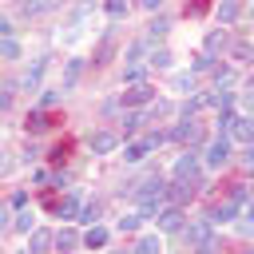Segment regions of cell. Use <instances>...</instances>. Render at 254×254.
<instances>
[{"mask_svg": "<svg viewBox=\"0 0 254 254\" xmlns=\"http://www.w3.org/2000/svg\"><path fill=\"white\" fill-rule=\"evenodd\" d=\"M171 139H179V143H190V147H194V143L202 139V131H198V123H194V119H183L179 127H171Z\"/></svg>", "mask_w": 254, "mask_h": 254, "instance_id": "52a82bcc", "label": "cell"}, {"mask_svg": "<svg viewBox=\"0 0 254 254\" xmlns=\"http://www.w3.org/2000/svg\"><path fill=\"white\" fill-rule=\"evenodd\" d=\"M111 56H115V36H111V32H103V40H99V48H95V67H103Z\"/></svg>", "mask_w": 254, "mask_h": 254, "instance_id": "7c38bea8", "label": "cell"}, {"mask_svg": "<svg viewBox=\"0 0 254 254\" xmlns=\"http://www.w3.org/2000/svg\"><path fill=\"white\" fill-rule=\"evenodd\" d=\"M143 75H147V64H131L127 67V83H139Z\"/></svg>", "mask_w": 254, "mask_h": 254, "instance_id": "f546056e", "label": "cell"}, {"mask_svg": "<svg viewBox=\"0 0 254 254\" xmlns=\"http://www.w3.org/2000/svg\"><path fill=\"white\" fill-rule=\"evenodd\" d=\"M250 56H254L250 44H234V60H250Z\"/></svg>", "mask_w": 254, "mask_h": 254, "instance_id": "d590c367", "label": "cell"}, {"mask_svg": "<svg viewBox=\"0 0 254 254\" xmlns=\"http://www.w3.org/2000/svg\"><path fill=\"white\" fill-rule=\"evenodd\" d=\"M4 171H8V159H4V155H0V175H4Z\"/></svg>", "mask_w": 254, "mask_h": 254, "instance_id": "7bdbcfd3", "label": "cell"}, {"mask_svg": "<svg viewBox=\"0 0 254 254\" xmlns=\"http://www.w3.org/2000/svg\"><path fill=\"white\" fill-rule=\"evenodd\" d=\"M48 4H56V0H48Z\"/></svg>", "mask_w": 254, "mask_h": 254, "instance_id": "bcb514c9", "label": "cell"}, {"mask_svg": "<svg viewBox=\"0 0 254 254\" xmlns=\"http://www.w3.org/2000/svg\"><path fill=\"white\" fill-rule=\"evenodd\" d=\"M48 8V0H24V16H40Z\"/></svg>", "mask_w": 254, "mask_h": 254, "instance_id": "484cf974", "label": "cell"}, {"mask_svg": "<svg viewBox=\"0 0 254 254\" xmlns=\"http://www.w3.org/2000/svg\"><path fill=\"white\" fill-rule=\"evenodd\" d=\"M139 222H143L139 214H123V218H119V230H123V234H127V230H139Z\"/></svg>", "mask_w": 254, "mask_h": 254, "instance_id": "1f68e13d", "label": "cell"}, {"mask_svg": "<svg viewBox=\"0 0 254 254\" xmlns=\"http://www.w3.org/2000/svg\"><path fill=\"white\" fill-rule=\"evenodd\" d=\"M226 159H230V139H226V135H218V139H214V143L206 147L202 163H206V167H222Z\"/></svg>", "mask_w": 254, "mask_h": 254, "instance_id": "5b68a950", "label": "cell"}, {"mask_svg": "<svg viewBox=\"0 0 254 254\" xmlns=\"http://www.w3.org/2000/svg\"><path fill=\"white\" fill-rule=\"evenodd\" d=\"M250 20H254V8H250Z\"/></svg>", "mask_w": 254, "mask_h": 254, "instance_id": "f6af8a7d", "label": "cell"}, {"mask_svg": "<svg viewBox=\"0 0 254 254\" xmlns=\"http://www.w3.org/2000/svg\"><path fill=\"white\" fill-rule=\"evenodd\" d=\"M40 75H44V64H32V67H28V75H24V87L40 83Z\"/></svg>", "mask_w": 254, "mask_h": 254, "instance_id": "f1b7e54d", "label": "cell"}, {"mask_svg": "<svg viewBox=\"0 0 254 254\" xmlns=\"http://www.w3.org/2000/svg\"><path fill=\"white\" fill-rule=\"evenodd\" d=\"M242 163H246V167H254V143H246V151H242Z\"/></svg>", "mask_w": 254, "mask_h": 254, "instance_id": "f35d334b", "label": "cell"}, {"mask_svg": "<svg viewBox=\"0 0 254 254\" xmlns=\"http://www.w3.org/2000/svg\"><path fill=\"white\" fill-rule=\"evenodd\" d=\"M8 107H12V91L4 87V91H0V111H8Z\"/></svg>", "mask_w": 254, "mask_h": 254, "instance_id": "74e56055", "label": "cell"}, {"mask_svg": "<svg viewBox=\"0 0 254 254\" xmlns=\"http://www.w3.org/2000/svg\"><path fill=\"white\" fill-rule=\"evenodd\" d=\"M139 123H143V115H127V123H123V127H127V135H131V131H135Z\"/></svg>", "mask_w": 254, "mask_h": 254, "instance_id": "8d00e7d4", "label": "cell"}, {"mask_svg": "<svg viewBox=\"0 0 254 254\" xmlns=\"http://www.w3.org/2000/svg\"><path fill=\"white\" fill-rule=\"evenodd\" d=\"M79 71H83V60H67V71H64V87H71V83L79 79Z\"/></svg>", "mask_w": 254, "mask_h": 254, "instance_id": "ffe728a7", "label": "cell"}, {"mask_svg": "<svg viewBox=\"0 0 254 254\" xmlns=\"http://www.w3.org/2000/svg\"><path fill=\"white\" fill-rule=\"evenodd\" d=\"M56 99H60V91H40V107H44V111L56 107Z\"/></svg>", "mask_w": 254, "mask_h": 254, "instance_id": "e575fe53", "label": "cell"}, {"mask_svg": "<svg viewBox=\"0 0 254 254\" xmlns=\"http://www.w3.org/2000/svg\"><path fill=\"white\" fill-rule=\"evenodd\" d=\"M71 159V139H64V143H56L52 151H48V163H56V167H64Z\"/></svg>", "mask_w": 254, "mask_h": 254, "instance_id": "5bb4252c", "label": "cell"}, {"mask_svg": "<svg viewBox=\"0 0 254 254\" xmlns=\"http://www.w3.org/2000/svg\"><path fill=\"white\" fill-rule=\"evenodd\" d=\"M131 194L139 198V210H143V214H155L159 206H167V183H163V179H147V183H139Z\"/></svg>", "mask_w": 254, "mask_h": 254, "instance_id": "6da1fadb", "label": "cell"}, {"mask_svg": "<svg viewBox=\"0 0 254 254\" xmlns=\"http://www.w3.org/2000/svg\"><path fill=\"white\" fill-rule=\"evenodd\" d=\"M222 44H226V32H210V36H206V48H210V52H218Z\"/></svg>", "mask_w": 254, "mask_h": 254, "instance_id": "d6a6232c", "label": "cell"}, {"mask_svg": "<svg viewBox=\"0 0 254 254\" xmlns=\"http://www.w3.org/2000/svg\"><path fill=\"white\" fill-rule=\"evenodd\" d=\"M75 218H79V222H95V218H99V202H83Z\"/></svg>", "mask_w": 254, "mask_h": 254, "instance_id": "603a6c76", "label": "cell"}, {"mask_svg": "<svg viewBox=\"0 0 254 254\" xmlns=\"http://www.w3.org/2000/svg\"><path fill=\"white\" fill-rule=\"evenodd\" d=\"M167 28H171V20H167V16H155V20H151V28H147V40H159Z\"/></svg>", "mask_w": 254, "mask_h": 254, "instance_id": "d6986e66", "label": "cell"}, {"mask_svg": "<svg viewBox=\"0 0 254 254\" xmlns=\"http://www.w3.org/2000/svg\"><path fill=\"white\" fill-rule=\"evenodd\" d=\"M56 214H60L64 222H67V218H75V214H79V194H75V190H67V194L60 198V206H56Z\"/></svg>", "mask_w": 254, "mask_h": 254, "instance_id": "30bf717a", "label": "cell"}, {"mask_svg": "<svg viewBox=\"0 0 254 254\" xmlns=\"http://www.w3.org/2000/svg\"><path fill=\"white\" fill-rule=\"evenodd\" d=\"M79 242H83V238H79V234H75L71 226H64V230H60V234L52 238V246H60V250H75Z\"/></svg>", "mask_w": 254, "mask_h": 254, "instance_id": "4fadbf2b", "label": "cell"}, {"mask_svg": "<svg viewBox=\"0 0 254 254\" xmlns=\"http://www.w3.org/2000/svg\"><path fill=\"white\" fill-rule=\"evenodd\" d=\"M4 222H8V210H4V206H0V226H4Z\"/></svg>", "mask_w": 254, "mask_h": 254, "instance_id": "b9f144b4", "label": "cell"}, {"mask_svg": "<svg viewBox=\"0 0 254 254\" xmlns=\"http://www.w3.org/2000/svg\"><path fill=\"white\" fill-rule=\"evenodd\" d=\"M151 95H155V87H147L143 79H139V83H127V91H123V107H143V103H151Z\"/></svg>", "mask_w": 254, "mask_h": 254, "instance_id": "277c9868", "label": "cell"}, {"mask_svg": "<svg viewBox=\"0 0 254 254\" xmlns=\"http://www.w3.org/2000/svg\"><path fill=\"white\" fill-rule=\"evenodd\" d=\"M234 214H238V202H234V198H226V202H214V206H210V222H230Z\"/></svg>", "mask_w": 254, "mask_h": 254, "instance_id": "8fae6325", "label": "cell"}, {"mask_svg": "<svg viewBox=\"0 0 254 254\" xmlns=\"http://www.w3.org/2000/svg\"><path fill=\"white\" fill-rule=\"evenodd\" d=\"M147 151H151V147H147V143H131V147H127V151H123V159H127V163H139V159H143V155H147Z\"/></svg>", "mask_w": 254, "mask_h": 254, "instance_id": "7402d4cb", "label": "cell"}, {"mask_svg": "<svg viewBox=\"0 0 254 254\" xmlns=\"http://www.w3.org/2000/svg\"><path fill=\"white\" fill-rule=\"evenodd\" d=\"M210 67H214L210 56H194V60H190V71H210Z\"/></svg>", "mask_w": 254, "mask_h": 254, "instance_id": "83f0119b", "label": "cell"}, {"mask_svg": "<svg viewBox=\"0 0 254 254\" xmlns=\"http://www.w3.org/2000/svg\"><path fill=\"white\" fill-rule=\"evenodd\" d=\"M198 163H202V159H198L194 151H187V155L175 163V179H190V183H198Z\"/></svg>", "mask_w": 254, "mask_h": 254, "instance_id": "8992f818", "label": "cell"}, {"mask_svg": "<svg viewBox=\"0 0 254 254\" xmlns=\"http://www.w3.org/2000/svg\"><path fill=\"white\" fill-rule=\"evenodd\" d=\"M28 246H32L36 254H40V250H48V246H52V234H48V230H36V226H32V230H28Z\"/></svg>", "mask_w": 254, "mask_h": 254, "instance_id": "2e32d148", "label": "cell"}, {"mask_svg": "<svg viewBox=\"0 0 254 254\" xmlns=\"http://www.w3.org/2000/svg\"><path fill=\"white\" fill-rule=\"evenodd\" d=\"M135 250H139V254H151V250H159V234H147V238H139V242H135Z\"/></svg>", "mask_w": 254, "mask_h": 254, "instance_id": "d4e9b609", "label": "cell"}, {"mask_svg": "<svg viewBox=\"0 0 254 254\" xmlns=\"http://www.w3.org/2000/svg\"><path fill=\"white\" fill-rule=\"evenodd\" d=\"M234 16H238V0H222V4H218V20H222V24H230Z\"/></svg>", "mask_w": 254, "mask_h": 254, "instance_id": "ac0fdd59", "label": "cell"}, {"mask_svg": "<svg viewBox=\"0 0 254 254\" xmlns=\"http://www.w3.org/2000/svg\"><path fill=\"white\" fill-rule=\"evenodd\" d=\"M139 4H143V8H151V12H155V8H159V4H163V0H139Z\"/></svg>", "mask_w": 254, "mask_h": 254, "instance_id": "ab89813d", "label": "cell"}, {"mask_svg": "<svg viewBox=\"0 0 254 254\" xmlns=\"http://www.w3.org/2000/svg\"><path fill=\"white\" fill-rule=\"evenodd\" d=\"M0 56H4V60H16V56H20V44H16L12 36H4V40H0Z\"/></svg>", "mask_w": 254, "mask_h": 254, "instance_id": "cb8c5ba5", "label": "cell"}, {"mask_svg": "<svg viewBox=\"0 0 254 254\" xmlns=\"http://www.w3.org/2000/svg\"><path fill=\"white\" fill-rule=\"evenodd\" d=\"M103 8H107L111 20H123L127 16V0H103Z\"/></svg>", "mask_w": 254, "mask_h": 254, "instance_id": "44dd1931", "label": "cell"}, {"mask_svg": "<svg viewBox=\"0 0 254 254\" xmlns=\"http://www.w3.org/2000/svg\"><path fill=\"white\" fill-rule=\"evenodd\" d=\"M12 226H16L20 234H28V230L36 226V218H32V214H16V222H12Z\"/></svg>", "mask_w": 254, "mask_h": 254, "instance_id": "4dcf8cb0", "label": "cell"}, {"mask_svg": "<svg viewBox=\"0 0 254 254\" xmlns=\"http://www.w3.org/2000/svg\"><path fill=\"white\" fill-rule=\"evenodd\" d=\"M230 135H234V139H242V143H254V115H234Z\"/></svg>", "mask_w": 254, "mask_h": 254, "instance_id": "9c48e42d", "label": "cell"}, {"mask_svg": "<svg viewBox=\"0 0 254 254\" xmlns=\"http://www.w3.org/2000/svg\"><path fill=\"white\" fill-rule=\"evenodd\" d=\"M206 12H210V0H187V8H183L187 20H198V16H206Z\"/></svg>", "mask_w": 254, "mask_h": 254, "instance_id": "e0dca14e", "label": "cell"}, {"mask_svg": "<svg viewBox=\"0 0 254 254\" xmlns=\"http://www.w3.org/2000/svg\"><path fill=\"white\" fill-rule=\"evenodd\" d=\"M151 67H171V52H167V48H159V52L151 56Z\"/></svg>", "mask_w": 254, "mask_h": 254, "instance_id": "4316f807", "label": "cell"}, {"mask_svg": "<svg viewBox=\"0 0 254 254\" xmlns=\"http://www.w3.org/2000/svg\"><path fill=\"white\" fill-rule=\"evenodd\" d=\"M87 147H91L95 155H107V151H115V147H119V135H111V131H95V135L87 139Z\"/></svg>", "mask_w": 254, "mask_h": 254, "instance_id": "ba28073f", "label": "cell"}, {"mask_svg": "<svg viewBox=\"0 0 254 254\" xmlns=\"http://www.w3.org/2000/svg\"><path fill=\"white\" fill-rule=\"evenodd\" d=\"M183 222H187V218H183L179 206H159V210H155V226H159V234H179Z\"/></svg>", "mask_w": 254, "mask_h": 254, "instance_id": "3957f363", "label": "cell"}, {"mask_svg": "<svg viewBox=\"0 0 254 254\" xmlns=\"http://www.w3.org/2000/svg\"><path fill=\"white\" fill-rule=\"evenodd\" d=\"M246 111H250V115H254V95H246Z\"/></svg>", "mask_w": 254, "mask_h": 254, "instance_id": "60d3db41", "label": "cell"}, {"mask_svg": "<svg viewBox=\"0 0 254 254\" xmlns=\"http://www.w3.org/2000/svg\"><path fill=\"white\" fill-rule=\"evenodd\" d=\"M107 238H111V234H107L103 226H91V230L83 234V246H91V250H99V246H107Z\"/></svg>", "mask_w": 254, "mask_h": 254, "instance_id": "9a60e30c", "label": "cell"}, {"mask_svg": "<svg viewBox=\"0 0 254 254\" xmlns=\"http://www.w3.org/2000/svg\"><path fill=\"white\" fill-rule=\"evenodd\" d=\"M230 79H234V71H230V67H214V83H218V87H226Z\"/></svg>", "mask_w": 254, "mask_h": 254, "instance_id": "836d02e7", "label": "cell"}, {"mask_svg": "<svg viewBox=\"0 0 254 254\" xmlns=\"http://www.w3.org/2000/svg\"><path fill=\"white\" fill-rule=\"evenodd\" d=\"M250 91H254V75H250Z\"/></svg>", "mask_w": 254, "mask_h": 254, "instance_id": "ee69618b", "label": "cell"}, {"mask_svg": "<svg viewBox=\"0 0 254 254\" xmlns=\"http://www.w3.org/2000/svg\"><path fill=\"white\" fill-rule=\"evenodd\" d=\"M183 238H187L190 246H202V250H218V246H222V238L214 234V222H210V218H206V222L183 226Z\"/></svg>", "mask_w": 254, "mask_h": 254, "instance_id": "7a4b0ae2", "label": "cell"}]
</instances>
